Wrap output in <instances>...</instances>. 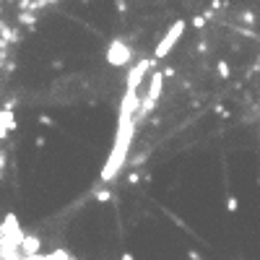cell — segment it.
<instances>
[{
  "instance_id": "obj_1",
  "label": "cell",
  "mask_w": 260,
  "mask_h": 260,
  "mask_svg": "<svg viewBox=\"0 0 260 260\" xmlns=\"http://www.w3.org/2000/svg\"><path fill=\"white\" fill-rule=\"evenodd\" d=\"M185 29H188V21H185V19H177L169 29H166V34L159 39L156 50H154V60H164L166 55H169V52L175 50V44L180 42V37L185 34Z\"/></svg>"
},
{
  "instance_id": "obj_2",
  "label": "cell",
  "mask_w": 260,
  "mask_h": 260,
  "mask_svg": "<svg viewBox=\"0 0 260 260\" xmlns=\"http://www.w3.org/2000/svg\"><path fill=\"white\" fill-rule=\"evenodd\" d=\"M130 57H133V50H130V44L122 42V39H112L110 44H107V50H104V60H107L112 68L128 65Z\"/></svg>"
},
{
  "instance_id": "obj_3",
  "label": "cell",
  "mask_w": 260,
  "mask_h": 260,
  "mask_svg": "<svg viewBox=\"0 0 260 260\" xmlns=\"http://www.w3.org/2000/svg\"><path fill=\"white\" fill-rule=\"evenodd\" d=\"M151 65H154V60H138L133 68H130V73H128V86L125 89H130V91H138V86H141V81L146 78V70H151Z\"/></svg>"
},
{
  "instance_id": "obj_4",
  "label": "cell",
  "mask_w": 260,
  "mask_h": 260,
  "mask_svg": "<svg viewBox=\"0 0 260 260\" xmlns=\"http://www.w3.org/2000/svg\"><path fill=\"white\" fill-rule=\"evenodd\" d=\"M161 89H164V73H161V70H154V73H151V81H148L146 102L156 104V102L161 99Z\"/></svg>"
},
{
  "instance_id": "obj_5",
  "label": "cell",
  "mask_w": 260,
  "mask_h": 260,
  "mask_svg": "<svg viewBox=\"0 0 260 260\" xmlns=\"http://www.w3.org/2000/svg\"><path fill=\"white\" fill-rule=\"evenodd\" d=\"M16 130V115L11 110H0V141L8 138V133Z\"/></svg>"
},
{
  "instance_id": "obj_6",
  "label": "cell",
  "mask_w": 260,
  "mask_h": 260,
  "mask_svg": "<svg viewBox=\"0 0 260 260\" xmlns=\"http://www.w3.org/2000/svg\"><path fill=\"white\" fill-rule=\"evenodd\" d=\"M19 247H21V252H24L26 257H34V255L42 250V239H37V237H32V234H26V237H21Z\"/></svg>"
},
{
  "instance_id": "obj_7",
  "label": "cell",
  "mask_w": 260,
  "mask_h": 260,
  "mask_svg": "<svg viewBox=\"0 0 260 260\" xmlns=\"http://www.w3.org/2000/svg\"><path fill=\"white\" fill-rule=\"evenodd\" d=\"M216 70H219L221 78H229V75H232V68H229L226 60H219V63H216Z\"/></svg>"
},
{
  "instance_id": "obj_8",
  "label": "cell",
  "mask_w": 260,
  "mask_h": 260,
  "mask_svg": "<svg viewBox=\"0 0 260 260\" xmlns=\"http://www.w3.org/2000/svg\"><path fill=\"white\" fill-rule=\"evenodd\" d=\"M237 208H239V201H237L234 195H226V211H229V213H234Z\"/></svg>"
},
{
  "instance_id": "obj_9",
  "label": "cell",
  "mask_w": 260,
  "mask_h": 260,
  "mask_svg": "<svg viewBox=\"0 0 260 260\" xmlns=\"http://www.w3.org/2000/svg\"><path fill=\"white\" fill-rule=\"evenodd\" d=\"M242 21L252 26V24H255V13H252V11H247V13H242Z\"/></svg>"
},
{
  "instance_id": "obj_10",
  "label": "cell",
  "mask_w": 260,
  "mask_h": 260,
  "mask_svg": "<svg viewBox=\"0 0 260 260\" xmlns=\"http://www.w3.org/2000/svg\"><path fill=\"white\" fill-rule=\"evenodd\" d=\"M110 198H112V195H110V190H102V193H97V201H99V203H107Z\"/></svg>"
},
{
  "instance_id": "obj_11",
  "label": "cell",
  "mask_w": 260,
  "mask_h": 260,
  "mask_svg": "<svg viewBox=\"0 0 260 260\" xmlns=\"http://www.w3.org/2000/svg\"><path fill=\"white\" fill-rule=\"evenodd\" d=\"M193 26H195V29H203V26H206V16H195V19H193Z\"/></svg>"
},
{
  "instance_id": "obj_12",
  "label": "cell",
  "mask_w": 260,
  "mask_h": 260,
  "mask_svg": "<svg viewBox=\"0 0 260 260\" xmlns=\"http://www.w3.org/2000/svg\"><path fill=\"white\" fill-rule=\"evenodd\" d=\"M39 122H42V125H52V117H47V115H39Z\"/></svg>"
},
{
  "instance_id": "obj_13",
  "label": "cell",
  "mask_w": 260,
  "mask_h": 260,
  "mask_svg": "<svg viewBox=\"0 0 260 260\" xmlns=\"http://www.w3.org/2000/svg\"><path fill=\"white\" fill-rule=\"evenodd\" d=\"M44 143H47V141H44V138H42V135H39V138H37V141H34V146H37V148H42V146H44Z\"/></svg>"
},
{
  "instance_id": "obj_14",
  "label": "cell",
  "mask_w": 260,
  "mask_h": 260,
  "mask_svg": "<svg viewBox=\"0 0 260 260\" xmlns=\"http://www.w3.org/2000/svg\"><path fill=\"white\" fill-rule=\"evenodd\" d=\"M3 164H6V154L0 151V175H3Z\"/></svg>"
},
{
  "instance_id": "obj_15",
  "label": "cell",
  "mask_w": 260,
  "mask_h": 260,
  "mask_svg": "<svg viewBox=\"0 0 260 260\" xmlns=\"http://www.w3.org/2000/svg\"><path fill=\"white\" fill-rule=\"evenodd\" d=\"M120 260H135V257H133L130 252H122V257H120Z\"/></svg>"
},
{
  "instance_id": "obj_16",
  "label": "cell",
  "mask_w": 260,
  "mask_h": 260,
  "mask_svg": "<svg viewBox=\"0 0 260 260\" xmlns=\"http://www.w3.org/2000/svg\"><path fill=\"white\" fill-rule=\"evenodd\" d=\"M190 260H201V255H198L195 250H190Z\"/></svg>"
},
{
  "instance_id": "obj_17",
  "label": "cell",
  "mask_w": 260,
  "mask_h": 260,
  "mask_svg": "<svg viewBox=\"0 0 260 260\" xmlns=\"http://www.w3.org/2000/svg\"><path fill=\"white\" fill-rule=\"evenodd\" d=\"M257 68H260V55H257V63H255V70H257Z\"/></svg>"
}]
</instances>
